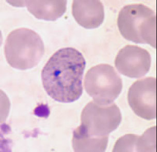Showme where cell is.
Listing matches in <instances>:
<instances>
[{
    "label": "cell",
    "mask_w": 157,
    "mask_h": 152,
    "mask_svg": "<svg viewBox=\"0 0 157 152\" xmlns=\"http://www.w3.org/2000/svg\"><path fill=\"white\" fill-rule=\"evenodd\" d=\"M156 15L142 4L126 5L120 11L117 25L121 35L128 41L147 44L156 48Z\"/></svg>",
    "instance_id": "3957f363"
},
{
    "label": "cell",
    "mask_w": 157,
    "mask_h": 152,
    "mask_svg": "<svg viewBox=\"0 0 157 152\" xmlns=\"http://www.w3.org/2000/svg\"><path fill=\"white\" fill-rule=\"evenodd\" d=\"M72 13L75 21L83 28H98L105 18L104 7L100 1L75 0L72 5Z\"/></svg>",
    "instance_id": "ba28073f"
},
{
    "label": "cell",
    "mask_w": 157,
    "mask_h": 152,
    "mask_svg": "<svg viewBox=\"0 0 157 152\" xmlns=\"http://www.w3.org/2000/svg\"><path fill=\"white\" fill-rule=\"evenodd\" d=\"M151 61V54L146 49L135 45H127L118 53L115 65L123 75L137 78L149 72Z\"/></svg>",
    "instance_id": "52a82bcc"
},
{
    "label": "cell",
    "mask_w": 157,
    "mask_h": 152,
    "mask_svg": "<svg viewBox=\"0 0 157 152\" xmlns=\"http://www.w3.org/2000/svg\"><path fill=\"white\" fill-rule=\"evenodd\" d=\"M81 121V126L90 136L104 137L120 125L121 112L115 103L100 105L91 101L83 110Z\"/></svg>",
    "instance_id": "5b68a950"
},
{
    "label": "cell",
    "mask_w": 157,
    "mask_h": 152,
    "mask_svg": "<svg viewBox=\"0 0 157 152\" xmlns=\"http://www.w3.org/2000/svg\"><path fill=\"white\" fill-rule=\"evenodd\" d=\"M85 65L83 54L77 49H59L50 58L42 70L44 90L59 102L68 103L78 99L83 93Z\"/></svg>",
    "instance_id": "6da1fadb"
},
{
    "label": "cell",
    "mask_w": 157,
    "mask_h": 152,
    "mask_svg": "<svg viewBox=\"0 0 157 152\" xmlns=\"http://www.w3.org/2000/svg\"><path fill=\"white\" fill-rule=\"evenodd\" d=\"M108 142V136L95 137L87 134L82 127L74 131L72 147L75 152H105Z\"/></svg>",
    "instance_id": "30bf717a"
},
{
    "label": "cell",
    "mask_w": 157,
    "mask_h": 152,
    "mask_svg": "<svg viewBox=\"0 0 157 152\" xmlns=\"http://www.w3.org/2000/svg\"><path fill=\"white\" fill-rule=\"evenodd\" d=\"M4 51L5 57L10 66L26 70L35 67L40 62L44 54V44L34 31L20 28L9 34Z\"/></svg>",
    "instance_id": "7a4b0ae2"
},
{
    "label": "cell",
    "mask_w": 157,
    "mask_h": 152,
    "mask_svg": "<svg viewBox=\"0 0 157 152\" xmlns=\"http://www.w3.org/2000/svg\"><path fill=\"white\" fill-rule=\"evenodd\" d=\"M156 152V127L147 129L141 137L138 136L137 152Z\"/></svg>",
    "instance_id": "8fae6325"
},
{
    "label": "cell",
    "mask_w": 157,
    "mask_h": 152,
    "mask_svg": "<svg viewBox=\"0 0 157 152\" xmlns=\"http://www.w3.org/2000/svg\"><path fill=\"white\" fill-rule=\"evenodd\" d=\"M156 82L154 77L137 80L128 92L130 106L137 116L147 120L156 118Z\"/></svg>",
    "instance_id": "8992f818"
},
{
    "label": "cell",
    "mask_w": 157,
    "mask_h": 152,
    "mask_svg": "<svg viewBox=\"0 0 157 152\" xmlns=\"http://www.w3.org/2000/svg\"><path fill=\"white\" fill-rule=\"evenodd\" d=\"M84 87L96 103L108 105L120 95L123 81L112 66L100 64L88 70L84 79Z\"/></svg>",
    "instance_id": "277c9868"
},
{
    "label": "cell",
    "mask_w": 157,
    "mask_h": 152,
    "mask_svg": "<svg viewBox=\"0 0 157 152\" xmlns=\"http://www.w3.org/2000/svg\"><path fill=\"white\" fill-rule=\"evenodd\" d=\"M29 12L38 19L55 21L66 11L67 1H25Z\"/></svg>",
    "instance_id": "9c48e42d"
}]
</instances>
